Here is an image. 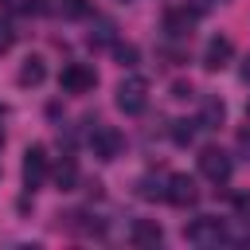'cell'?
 <instances>
[{"instance_id": "3957f363", "label": "cell", "mask_w": 250, "mask_h": 250, "mask_svg": "<svg viewBox=\"0 0 250 250\" xmlns=\"http://www.w3.org/2000/svg\"><path fill=\"white\" fill-rule=\"evenodd\" d=\"M199 172H203L211 184H227V180H230V172H234V160H230V152H227V148L207 145V148L199 152Z\"/></svg>"}, {"instance_id": "9a60e30c", "label": "cell", "mask_w": 250, "mask_h": 250, "mask_svg": "<svg viewBox=\"0 0 250 250\" xmlns=\"http://www.w3.org/2000/svg\"><path fill=\"white\" fill-rule=\"evenodd\" d=\"M90 43H113V23L98 20V31H90Z\"/></svg>"}, {"instance_id": "2e32d148", "label": "cell", "mask_w": 250, "mask_h": 250, "mask_svg": "<svg viewBox=\"0 0 250 250\" xmlns=\"http://www.w3.org/2000/svg\"><path fill=\"white\" fill-rule=\"evenodd\" d=\"M59 12H62L66 20H78V16H86V4H82V0H59Z\"/></svg>"}, {"instance_id": "6da1fadb", "label": "cell", "mask_w": 250, "mask_h": 250, "mask_svg": "<svg viewBox=\"0 0 250 250\" xmlns=\"http://www.w3.org/2000/svg\"><path fill=\"white\" fill-rule=\"evenodd\" d=\"M145 105H148V82L141 74H125L117 82V109L129 113V117H137Z\"/></svg>"}, {"instance_id": "30bf717a", "label": "cell", "mask_w": 250, "mask_h": 250, "mask_svg": "<svg viewBox=\"0 0 250 250\" xmlns=\"http://www.w3.org/2000/svg\"><path fill=\"white\" fill-rule=\"evenodd\" d=\"M129 238H133V246H160L164 230H160L156 219H137V223L129 227Z\"/></svg>"}, {"instance_id": "7a4b0ae2", "label": "cell", "mask_w": 250, "mask_h": 250, "mask_svg": "<svg viewBox=\"0 0 250 250\" xmlns=\"http://www.w3.org/2000/svg\"><path fill=\"white\" fill-rule=\"evenodd\" d=\"M184 238L195 242V246H219V242H227V227L215 215H199V219H191L184 227Z\"/></svg>"}, {"instance_id": "e0dca14e", "label": "cell", "mask_w": 250, "mask_h": 250, "mask_svg": "<svg viewBox=\"0 0 250 250\" xmlns=\"http://www.w3.org/2000/svg\"><path fill=\"white\" fill-rule=\"evenodd\" d=\"M234 215L250 227V195H234Z\"/></svg>"}, {"instance_id": "d6986e66", "label": "cell", "mask_w": 250, "mask_h": 250, "mask_svg": "<svg viewBox=\"0 0 250 250\" xmlns=\"http://www.w3.org/2000/svg\"><path fill=\"white\" fill-rule=\"evenodd\" d=\"M8 12H16V16H23V12H31L35 8V0H0Z\"/></svg>"}, {"instance_id": "ac0fdd59", "label": "cell", "mask_w": 250, "mask_h": 250, "mask_svg": "<svg viewBox=\"0 0 250 250\" xmlns=\"http://www.w3.org/2000/svg\"><path fill=\"white\" fill-rule=\"evenodd\" d=\"M12 43H16V31H12V23H8V20H0V55H4Z\"/></svg>"}, {"instance_id": "8992f818", "label": "cell", "mask_w": 250, "mask_h": 250, "mask_svg": "<svg viewBox=\"0 0 250 250\" xmlns=\"http://www.w3.org/2000/svg\"><path fill=\"white\" fill-rule=\"evenodd\" d=\"M47 172H51V164H47V148H43V145H31V148L23 152V188H27V191L43 188Z\"/></svg>"}, {"instance_id": "8fae6325", "label": "cell", "mask_w": 250, "mask_h": 250, "mask_svg": "<svg viewBox=\"0 0 250 250\" xmlns=\"http://www.w3.org/2000/svg\"><path fill=\"white\" fill-rule=\"evenodd\" d=\"M47 78V66H43V59L39 55H31V59H23V66H20V74H16V82L20 86H39Z\"/></svg>"}, {"instance_id": "7402d4cb", "label": "cell", "mask_w": 250, "mask_h": 250, "mask_svg": "<svg viewBox=\"0 0 250 250\" xmlns=\"http://www.w3.org/2000/svg\"><path fill=\"white\" fill-rule=\"evenodd\" d=\"M242 78L250 82V55H246V62H242Z\"/></svg>"}, {"instance_id": "9c48e42d", "label": "cell", "mask_w": 250, "mask_h": 250, "mask_svg": "<svg viewBox=\"0 0 250 250\" xmlns=\"http://www.w3.org/2000/svg\"><path fill=\"white\" fill-rule=\"evenodd\" d=\"M195 16H199V12H188V8H168V12H164V31H168V35H176V39H184V35H191Z\"/></svg>"}, {"instance_id": "44dd1931", "label": "cell", "mask_w": 250, "mask_h": 250, "mask_svg": "<svg viewBox=\"0 0 250 250\" xmlns=\"http://www.w3.org/2000/svg\"><path fill=\"white\" fill-rule=\"evenodd\" d=\"M238 145H242V152H250V129H246V133L238 137Z\"/></svg>"}, {"instance_id": "5b68a950", "label": "cell", "mask_w": 250, "mask_h": 250, "mask_svg": "<svg viewBox=\"0 0 250 250\" xmlns=\"http://www.w3.org/2000/svg\"><path fill=\"white\" fill-rule=\"evenodd\" d=\"M90 148H94L98 160H117L121 148H125V137H121L113 125H98V129L90 133Z\"/></svg>"}, {"instance_id": "603a6c76", "label": "cell", "mask_w": 250, "mask_h": 250, "mask_svg": "<svg viewBox=\"0 0 250 250\" xmlns=\"http://www.w3.org/2000/svg\"><path fill=\"white\" fill-rule=\"evenodd\" d=\"M246 125H250V102H246Z\"/></svg>"}, {"instance_id": "ffe728a7", "label": "cell", "mask_w": 250, "mask_h": 250, "mask_svg": "<svg viewBox=\"0 0 250 250\" xmlns=\"http://www.w3.org/2000/svg\"><path fill=\"white\" fill-rule=\"evenodd\" d=\"M113 51H117V59H121V66H133V62H137V47H121V43H117Z\"/></svg>"}, {"instance_id": "5bb4252c", "label": "cell", "mask_w": 250, "mask_h": 250, "mask_svg": "<svg viewBox=\"0 0 250 250\" xmlns=\"http://www.w3.org/2000/svg\"><path fill=\"white\" fill-rule=\"evenodd\" d=\"M195 129H199V117H195V121H172V141H176V145H191Z\"/></svg>"}, {"instance_id": "7c38bea8", "label": "cell", "mask_w": 250, "mask_h": 250, "mask_svg": "<svg viewBox=\"0 0 250 250\" xmlns=\"http://www.w3.org/2000/svg\"><path fill=\"white\" fill-rule=\"evenodd\" d=\"M227 117V105L219 98H203V113H199V129H219Z\"/></svg>"}, {"instance_id": "cb8c5ba5", "label": "cell", "mask_w": 250, "mask_h": 250, "mask_svg": "<svg viewBox=\"0 0 250 250\" xmlns=\"http://www.w3.org/2000/svg\"><path fill=\"white\" fill-rule=\"evenodd\" d=\"M0 145H4V133H0Z\"/></svg>"}, {"instance_id": "ba28073f", "label": "cell", "mask_w": 250, "mask_h": 250, "mask_svg": "<svg viewBox=\"0 0 250 250\" xmlns=\"http://www.w3.org/2000/svg\"><path fill=\"white\" fill-rule=\"evenodd\" d=\"M230 59H234V43H230L227 35H211L207 47H203V66H207V70H223Z\"/></svg>"}, {"instance_id": "277c9868", "label": "cell", "mask_w": 250, "mask_h": 250, "mask_svg": "<svg viewBox=\"0 0 250 250\" xmlns=\"http://www.w3.org/2000/svg\"><path fill=\"white\" fill-rule=\"evenodd\" d=\"M59 86H62L66 94H90V90L98 86V74H94V66H86V62H66L62 74H59Z\"/></svg>"}, {"instance_id": "4fadbf2b", "label": "cell", "mask_w": 250, "mask_h": 250, "mask_svg": "<svg viewBox=\"0 0 250 250\" xmlns=\"http://www.w3.org/2000/svg\"><path fill=\"white\" fill-rule=\"evenodd\" d=\"M74 184H78V164H74L70 156H62V160L55 164V188H59V191H74Z\"/></svg>"}, {"instance_id": "52a82bcc", "label": "cell", "mask_w": 250, "mask_h": 250, "mask_svg": "<svg viewBox=\"0 0 250 250\" xmlns=\"http://www.w3.org/2000/svg\"><path fill=\"white\" fill-rule=\"evenodd\" d=\"M164 199H168L172 207H191V203L199 199V188H195V180H191V176L176 172V176H168V180H164Z\"/></svg>"}]
</instances>
